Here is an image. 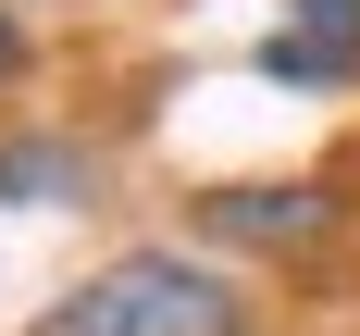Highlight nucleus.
<instances>
[{"mask_svg": "<svg viewBox=\"0 0 360 336\" xmlns=\"http://www.w3.org/2000/svg\"><path fill=\"white\" fill-rule=\"evenodd\" d=\"M261 75L274 87H348L360 75V0H286L274 37H261Z\"/></svg>", "mask_w": 360, "mask_h": 336, "instance_id": "obj_2", "label": "nucleus"}, {"mask_svg": "<svg viewBox=\"0 0 360 336\" xmlns=\"http://www.w3.org/2000/svg\"><path fill=\"white\" fill-rule=\"evenodd\" d=\"M25 75V25H13V0H0V87Z\"/></svg>", "mask_w": 360, "mask_h": 336, "instance_id": "obj_4", "label": "nucleus"}, {"mask_svg": "<svg viewBox=\"0 0 360 336\" xmlns=\"http://www.w3.org/2000/svg\"><path fill=\"white\" fill-rule=\"evenodd\" d=\"M199 224L249 237V249H298V237H323V187H212Z\"/></svg>", "mask_w": 360, "mask_h": 336, "instance_id": "obj_3", "label": "nucleus"}, {"mask_svg": "<svg viewBox=\"0 0 360 336\" xmlns=\"http://www.w3.org/2000/svg\"><path fill=\"white\" fill-rule=\"evenodd\" d=\"M37 336H249V287L186 249H112L37 311Z\"/></svg>", "mask_w": 360, "mask_h": 336, "instance_id": "obj_1", "label": "nucleus"}]
</instances>
